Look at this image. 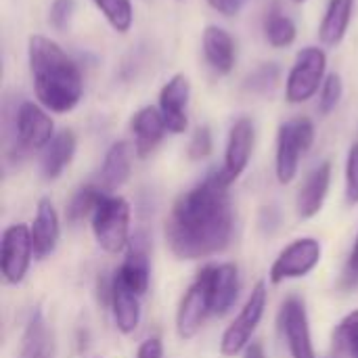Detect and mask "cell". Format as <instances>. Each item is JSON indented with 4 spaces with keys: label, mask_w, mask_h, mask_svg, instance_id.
Here are the masks:
<instances>
[{
    "label": "cell",
    "mask_w": 358,
    "mask_h": 358,
    "mask_svg": "<svg viewBox=\"0 0 358 358\" xmlns=\"http://www.w3.org/2000/svg\"><path fill=\"white\" fill-rule=\"evenodd\" d=\"M231 182L214 170L182 193L166 220V241L180 260H199L222 252L233 235Z\"/></svg>",
    "instance_id": "obj_1"
},
{
    "label": "cell",
    "mask_w": 358,
    "mask_h": 358,
    "mask_svg": "<svg viewBox=\"0 0 358 358\" xmlns=\"http://www.w3.org/2000/svg\"><path fill=\"white\" fill-rule=\"evenodd\" d=\"M210 283H212V315H227L239 296V271L233 262L210 264Z\"/></svg>",
    "instance_id": "obj_19"
},
{
    "label": "cell",
    "mask_w": 358,
    "mask_h": 358,
    "mask_svg": "<svg viewBox=\"0 0 358 358\" xmlns=\"http://www.w3.org/2000/svg\"><path fill=\"white\" fill-rule=\"evenodd\" d=\"M264 36L266 42L275 48H287L296 42L298 29L292 17L281 10H271L264 21Z\"/></svg>",
    "instance_id": "obj_25"
},
{
    "label": "cell",
    "mask_w": 358,
    "mask_h": 358,
    "mask_svg": "<svg viewBox=\"0 0 358 358\" xmlns=\"http://www.w3.org/2000/svg\"><path fill=\"white\" fill-rule=\"evenodd\" d=\"M315 143V124L308 117H294L279 126L275 172L281 185H289L300 168V157Z\"/></svg>",
    "instance_id": "obj_3"
},
{
    "label": "cell",
    "mask_w": 358,
    "mask_h": 358,
    "mask_svg": "<svg viewBox=\"0 0 358 358\" xmlns=\"http://www.w3.org/2000/svg\"><path fill=\"white\" fill-rule=\"evenodd\" d=\"M327 71V55L319 46H306L296 55V61L285 80V99L292 105L310 101L323 86Z\"/></svg>",
    "instance_id": "obj_5"
},
{
    "label": "cell",
    "mask_w": 358,
    "mask_h": 358,
    "mask_svg": "<svg viewBox=\"0 0 358 358\" xmlns=\"http://www.w3.org/2000/svg\"><path fill=\"white\" fill-rule=\"evenodd\" d=\"M141 296L134 294L117 275H113V289H111V310L113 321L122 334H132L141 321Z\"/></svg>",
    "instance_id": "obj_21"
},
{
    "label": "cell",
    "mask_w": 358,
    "mask_h": 358,
    "mask_svg": "<svg viewBox=\"0 0 358 358\" xmlns=\"http://www.w3.org/2000/svg\"><path fill=\"white\" fill-rule=\"evenodd\" d=\"M208 315H212V283H210V266H203L195 283L180 300L176 313L178 336L182 340H193Z\"/></svg>",
    "instance_id": "obj_7"
},
{
    "label": "cell",
    "mask_w": 358,
    "mask_h": 358,
    "mask_svg": "<svg viewBox=\"0 0 358 358\" xmlns=\"http://www.w3.org/2000/svg\"><path fill=\"white\" fill-rule=\"evenodd\" d=\"M329 185H331V164L323 162L306 176L304 185L300 187V193L296 199L300 218H313L321 212L325 197L329 193Z\"/></svg>",
    "instance_id": "obj_18"
},
{
    "label": "cell",
    "mask_w": 358,
    "mask_h": 358,
    "mask_svg": "<svg viewBox=\"0 0 358 358\" xmlns=\"http://www.w3.org/2000/svg\"><path fill=\"white\" fill-rule=\"evenodd\" d=\"M105 189H101V187H94V185H86V187H82L73 197H71V201H69V206H67V220L71 222V224H78L80 220H84L86 216H92L94 214V210H96V206H99V201L105 197Z\"/></svg>",
    "instance_id": "obj_27"
},
{
    "label": "cell",
    "mask_w": 358,
    "mask_h": 358,
    "mask_svg": "<svg viewBox=\"0 0 358 358\" xmlns=\"http://www.w3.org/2000/svg\"><path fill=\"white\" fill-rule=\"evenodd\" d=\"M281 329H283L292 358H317L315 346H313V336H310L308 315L300 298L285 300L281 308Z\"/></svg>",
    "instance_id": "obj_11"
},
{
    "label": "cell",
    "mask_w": 358,
    "mask_h": 358,
    "mask_svg": "<svg viewBox=\"0 0 358 358\" xmlns=\"http://www.w3.org/2000/svg\"><path fill=\"white\" fill-rule=\"evenodd\" d=\"M128 256L124 264L115 271V275L138 296H145L149 289L151 279V262H149V243L143 233L134 235V239L128 243Z\"/></svg>",
    "instance_id": "obj_15"
},
{
    "label": "cell",
    "mask_w": 358,
    "mask_h": 358,
    "mask_svg": "<svg viewBox=\"0 0 358 358\" xmlns=\"http://www.w3.org/2000/svg\"><path fill=\"white\" fill-rule=\"evenodd\" d=\"M321 262V243L313 237H302L292 241L273 262L271 281L283 283L287 279H302L317 268Z\"/></svg>",
    "instance_id": "obj_10"
},
{
    "label": "cell",
    "mask_w": 358,
    "mask_h": 358,
    "mask_svg": "<svg viewBox=\"0 0 358 358\" xmlns=\"http://www.w3.org/2000/svg\"><path fill=\"white\" fill-rule=\"evenodd\" d=\"M201 46H203L206 61L216 73L227 76L233 71L235 61H237V46H235L233 36L224 27L208 25L201 36Z\"/></svg>",
    "instance_id": "obj_17"
},
{
    "label": "cell",
    "mask_w": 358,
    "mask_h": 358,
    "mask_svg": "<svg viewBox=\"0 0 358 358\" xmlns=\"http://www.w3.org/2000/svg\"><path fill=\"white\" fill-rule=\"evenodd\" d=\"M346 201L350 206L358 203V141L350 145L346 157Z\"/></svg>",
    "instance_id": "obj_32"
},
{
    "label": "cell",
    "mask_w": 358,
    "mask_h": 358,
    "mask_svg": "<svg viewBox=\"0 0 358 358\" xmlns=\"http://www.w3.org/2000/svg\"><path fill=\"white\" fill-rule=\"evenodd\" d=\"M243 358H266L262 344H258V342H252V344L245 348V355H243Z\"/></svg>",
    "instance_id": "obj_38"
},
{
    "label": "cell",
    "mask_w": 358,
    "mask_h": 358,
    "mask_svg": "<svg viewBox=\"0 0 358 358\" xmlns=\"http://www.w3.org/2000/svg\"><path fill=\"white\" fill-rule=\"evenodd\" d=\"M266 300H268V292H266V283L260 281L256 283V287L252 289L245 306L241 308L239 317L227 327V331L222 334L220 340V352L224 357H235L241 350H245L250 346V340L258 327V323L264 317V308H266Z\"/></svg>",
    "instance_id": "obj_6"
},
{
    "label": "cell",
    "mask_w": 358,
    "mask_h": 358,
    "mask_svg": "<svg viewBox=\"0 0 358 358\" xmlns=\"http://www.w3.org/2000/svg\"><path fill=\"white\" fill-rule=\"evenodd\" d=\"M130 130L134 136V153L141 159L149 157L168 132L159 107H153V105H147L132 115Z\"/></svg>",
    "instance_id": "obj_14"
},
{
    "label": "cell",
    "mask_w": 358,
    "mask_h": 358,
    "mask_svg": "<svg viewBox=\"0 0 358 358\" xmlns=\"http://www.w3.org/2000/svg\"><path fill=\"white\" fill-rule=\"evenodd\" d=\"M34 256L31 231L25 224H10L2 233L0 273L6 283L17 285L25 279Z\"/></svg>",
    "instance_id": "obj_9"
},
{
    "label": "cell",
    "mask_w": 358,
    "mask_h": 358,
    "mask_svg": "<svg viewBox=\"0 0 358 358\" xmlns=\"http://www.w3.org/2000/svg\"><path fill=\"white\" fill-rule=\"evenodd\" d=\"M350 358H358V340H357V344H355V348H352V355H350Z\"/></svg>",
    "instance_id": "obj_39"
},
{
    "label": "cell",
    "mask_w": 358,
    "mask_h": 358,
    "mask_svg": "<svg viewBox=\"0 0 358 358\" xmlns=\"http://www.w3.org/2000/svg\"><path fill=\"white\" fill-rule=\"evenodd\" d=\"M78 138L71 130H61L55 134V138L42 149V176L46 180H55L63 174V170L71 164L76 155Z\"/></svg>",
    "instance_id": "obj_20"
},
{
    "label": "cell",
    "mask_w": 358,
    "mask_h": 358,
    "mask_svg": "<svg viewBox=\"0 0 358 358\" xmlns=\"http://www.w3.org/2000/svg\"><path fill=\"white\" fill-rule=\"evenodd\" d=\"M55 138L50 111L34 101H23L15 111V141L19 151L44 149Z\"/></svg>",
    "instance_id": "obj_8"
},
{
    "label": "cell",
    "mask_w": 358,
    "mask_h": 358,
    "mask_svg": "<svg viewBox=\"0 0 358 358\" xmlns=\"http://www.w3.org/2000/svg\"><path fill=\"white\" fill-rule=\"evenodd\" d=\"M55 342L52 331L40 310H34L21 340V358H52Z\"/></svg>",
    "instance_id": "obj_24"
},
{
    "label": "cell",
    "mask_w": 358,
    "mask_h": 358,
    "mask_svg": "<svg viewBox=\"0 0 358 358\" xmlns=\"http://www.w3.org/2000/svg\"><path fill=\"white\" fill-rule=\"evenodd\" d=\"M357 0H329L319 25V40L325 46H338L350 27Z\"/></svg>",
    "instance_id": "obj_22"
},
{
    "label": "cell",
    "mask_w": 358,
    "mask_h": 358,
    "mask_svg": "<svg viewBox=\"0 0 358 358\" xmlns=\"http://www.w3.org/2000/svg\"><path fill=\"white\" fill-rule=\"evenodd\" d=\"M348 277L355 281L358 279V237L355 248H352V254H350V262H348Z\"/></svg>",
    "instance_id": "obj_37"
},
{
    "label": "cell",
    "mask_w": 358,
    "mask_h": 358,
    "mask_svg": "<svg viewBox=\"0 0 358 358\" xmlns=\"http://www.w3.org/2000/svg\"><path fill=\"white\" fill-rule=\"evenodd\" d=\"M208 4L224 17H235L243 10L248 0H208Z\"/></svg>",
    "instance_id": "obj_34"
},
{
    "label": "cell",
    "mask_w": 358,
    "mask_h": 358,
    "mask_svg": "<svg viewBox=\"0 0 358 358\" xmlns=\"http://www.w3.org/2000/svg\"><path fill=\"white\" fill-rule=\"evenodd\" d=\"M277 222H279V216H277V212L273 210V208H264V212H262V218H260V224H262V229H268V233L277 227Z\"/></svg>",
    "instance_id": "obj_36"
},
{
    "label": "cell",
    "mask_w": 358,
    "mask_h": 358,
    "mask_svg": "<svg viewBox=\"0 0 358 358\" xmlns=\"http://www.w3.org/2000/svg\"><path fill=\"white\" fill-rule=\"evenodd\" d=\"M212 147H214V138H212V130L208 126H199L193 136H191V143H189V157L193 162H199V159H206L210 153H212Z\"/></svg>",
    "instance_id": "obj_33"
},
{
    "label": "cell",
    "mask_w": 358,
    "mask_h": 358,
    "mask_svg": "<svg viewBox=\"0 0 358 358\" xmlns=\"http://www.w3.org/2000/svg\"><path fill=\"white\" fill-rule=\"evenodd\" d=\"M132 172V147L126 141H117L109 147L101 168V182L105 191L126 185Z\"/></svg>",
    "instance_id": "obj_23"
},
{
    "label": "cell",
    "mask_w": 358,
    "mask_h": 358,
    "mask_svg": "<svg viewBox=\"0 0 358 358\" xmlns=\"http://www.w3.org/2000/svg\"><path fill=\"white\" fill-rule=\"evenodd\" d=\"M76 15V0H52L48 8V23L57 31H65Z\"/></svg>",
    "instance_id": "obj_31"
},
{
    "label": "cell",
    "mask_w": 358,
    "mask_h": 358,
    "mask_svg": "<svg viewBox=\"0 0 358 358\" xmlns=\"http://www.w3.org/2000/svg\"><path fill=\"white\" fill-rule=\"evenodd\" d=\"M31 241H34V258L44 260L50 256L59 243L61 227H59V214L48 197H42L36 208V218L31 224Z\"/></svg>",
    "instance_id": "obj_16"
},
{
    "label": "cell",
    "mask_w": 358,
    "mask_h": 358,
    "mask_svg": "<svg viewBox=\"0 0 358 358\" xmlns=\"http://www.w3.org/2000/svg\"><path fill=\"white\" fill-rule=\"evenodd\" d=\"M27 63L36 99L50 113L73 111L84 94L78 63L50 38L34 34L27 40Z\"/></svg>",
    "instance_id": "obj_2"
},
{
    "label": "cell",
    "mask_w": 358,
    "mask_h": 358,
    "mask_svg": "<svg viewBox=\"0 0 358 358\" xmlns=\"http://www.w3.org/2000/svg\"><path fill=\"white\" fill-rule=\"evenodd\" d=\"M298 2H304V0H298Z\"/></svg>",
    "instance_id": "obj_40"
},
{
    "label": "cell",
    "mask_w": 358,
    "mask_h": 358,
    "mask_svg": "<svg viewBox=\"0 0 358 358\" xmlns=\"http://www.w3.org/2000/svg\"><path fill=\"white\" fill-rule=\"evenodd\" d=\"M344 96V82L340 73H329L319 90V113L321 115H329L331 111H336V107L340 105Z\"/></svg>",
    "instance_id": "obj_30"
},
{
    "label": "cell",
    "mask_w": 358,
    "mask_h": 358,
    "mask_svg": "<svg viewBox=\"0 0 358 358\" xmlns=\"http://www.w3.org/2000/svg\"><path fill=\"white\" fill-rule=\"evenodd\" d=\"M279 78H281V69L277 63H262L245 78V90L256 94L273 92L279 84Z\"/></svg>",
    "instance_id": "obj_29"
},
{
    "label": "cell",
    "mask_w": 358,
    "mask_h": 358,
    "mask_svg": "<svg viewBox=\"0 0 358 358\" xmlns=\"http://www.w3.org/2000/svg\"><path fill=\"white\" fill-rule=\"evenodd\" d=\"M191 82L185 73H174L159 90V111L164 115L166 128L172 134H182L189 128V107Z\"/></svg>",
    "instance_id": "obj_12"
},
{
    "label": "cell",
    "mask_w": 358,
    "mask_h": 358,
    "mask_svg": "<svg viewBox=\"0 0 358 358\" xmlns=\"http://www.w3.org/2000/svg\"><path fill=\"white\" fill-rule=\"evenodd\" d=\"M105 21L117 31L128 34L134 23V8L130 0H92Z\"/></svg>",
    "instance_id": "obj_26"
},
{
    "label": "cell",
    "mask_w": 358,
    "mask_h": 358,
    "mask_svg": "<svg viewBox=\"0 0 358 358\" xmlns=\"http://www.w3.org/2000/svg\"><path fill=\"white\" fill-rule=\"evenodd\" d=\"M92 233L96 243L117 254L130 243V206L120 195H107L99 201L92 214Z\"/></svg>",
    "instance_id": "obj_4"
},
{
    "label": "cell",
    "mask_w": 358,
    "mask_h": 358,
    "mask_svg": "<svg viewBox=\"0 0 358 358\" xmlns=\"http://www.w3.org/2000/svg\"><path fill=\"white\" fill-rule=\"evenodd\" d=\"M136 358H164V344L159 338H149L138 346Z\"/></svg>",
    "instance_id": "obj_35"
},
{
    "label": "cell",
    "mask_w": 358,
    "mask_h": 358,
    "mask_svg": "<svg viewBox=\"0 0 358 358\" xmlns=\"http://www.w3.org/2000/svg\"><path fill=\"white\" fill-rule=\"evenodd\" d=\"M254 141H256L254 122L250 117H239L229 130L224 166L220 168L229 182H235L245 172L252 151H254Z\"/></svg>",
    "instance_id": "obj_13"
},
{
    "label": "cell",
    "mask_w": 358,
    "mask_h": 358,
    "mask_svg": "<svg viewBox=\"0 0 358 358\" xmlns=\"http://www.w3.org/2000/svg\"><path fill=\"white\" fill-rule=\"evenodd\" d=\"M358 340V310L350 313L340 321V325L334 329V352L340 358L352 355V348Z\"/></svg>",
    "instance_id": "obj_28"
}]
</instances>
